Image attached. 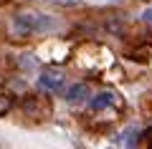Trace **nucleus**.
<instances>
[{
	"mask_svg": "<svg viewBox=\"0 0 152 149\" xmlns=\"http://www.w3.org/2000/svg\"><path fill=\"white\" fill-rule=\"evenodd\" d=\"M48 28H53V18L41 15V13H20V15L13 18V33L18 38L31 36V33L48 31Z\"/></svg>",
	"mask_w": 152,
	"mask_h": 149,
	"instance_id": "1",
	"label": "nucleus"
},
{
	"mask_svg": "<svg viewBox=\"0 0 152 149\" xmlns=\"http://www.w3.org/2000/svg\"><path fill=\"white\" fill-rule=\"evenodd\" d=\"M38 86L41 89H46V91H58L61 86H64V73L61 71H43L41 73V78H38Z\"/></svg>",
	"mask_w": 152,
	"mask_h": 149,
	"instance_id": "2",
	"label": "nucleus"
},
{
	"mask_svg": "<svg viewBox=\"0 0 152 149\" xmlns=\"http://www.w3.org/2000/svg\"><path fill=\"white\" fill-rule=\"evenodd\" d=\"M89 99H91V101H89V109H91V111H104V109L114 106L119 96H114L112 91H102V94H96V96H89Z\"/></svg>",
	"mask_w": 152,
	"mask_h": 149,
	"instance_id": "3",
	"label": "nucleus"
},
{
	"mask_svg": "<svg viewBox=\"0 0 152 149\" xmlns=\"http://www.w3.org/2000/svg\"><path fill=\"white\" fill-rule=\"evenodd\" d=\"M89 96H91V91H89L86 84H74L66 91V101L69 104H81V101H86Z\"/></svg>",
	"mask_w": 152,
	"mask_h": 149,
	"instance_id": "4",
	"label": "nucleus"
},
{
	"mask_svg": "<svg viewBox=\"0 0 152 149\" xmlns=\"http://www.w3.org/2000/svg\"><path fill=\"white\" fill-rule=\"evenodd\" d=\"M13 109V99L8 94H3V91H0V116H3V114H8Z\"/></svg>",
	"mask_w": 152,
	"mask_h": 149,
	"instance_id": "5",
	"label": "nucleus"
},
{
	"mask_svg": "<svg viewBox=\"0 0 152 149\" xmlns=\"http://www.w3.org/2000/svg\"><path fill=\"white\" fill-rule=\"evenodd\" d=\"M142 20H147V23H152V8H147V10L142 13Z\"/></svg>",
	"mask_w": 152,
	"mask_h": 149,
	"instance_id": "6",
	"label": "nucleus"
},
{
	"mask_svg": "<svg viewBox=\"0 0 152 149\" xmlns=\"http://www.w3.org/2000/svg\"><path fill=\"white\" fill-rule=\"evenodd\" d=\"M56 3H61V5H79L81 0H56Z\"/></svg>",
	"mask_w": 152,
	"mask_h": 149,
	"instance_id": "7",
	"label": "nucleus"
},
{
	"mask_svg": "<svg viewBox=\"0 0 152 149\" xmlns=\"http://www.w3.org/2000/svg\"><path fill=\"white\" fill-rule=\"evenodd\" d=\"M145 137H147V144H150V149H152V129H150V132L145 134Z\"/></svg>",
	"mask_w": 152,
	"mask_h": 149,
	"instance_id": "8",
	"label": "nucleus"
}]
</instances>
